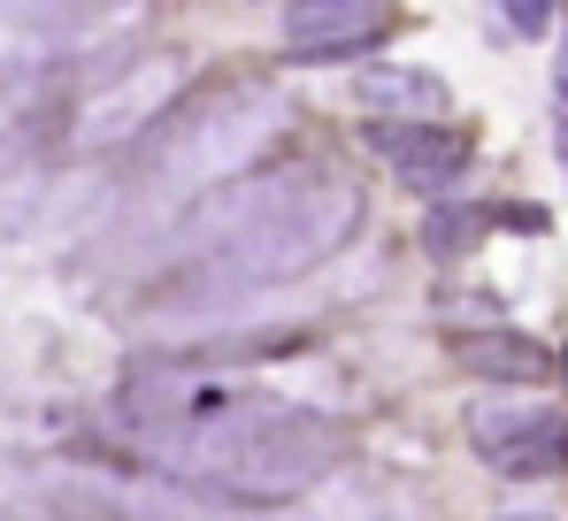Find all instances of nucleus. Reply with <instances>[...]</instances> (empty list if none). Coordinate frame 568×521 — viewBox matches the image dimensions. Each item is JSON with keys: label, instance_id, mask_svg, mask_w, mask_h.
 Instances as JSON below:
<instances>
[{"label": "nucleus", "instance_id": "3", "mask_svg": "<svg viewBox=\"0 0 568 521\" xmlns=\"http://www.w3.org/2000/svg\"><path fill=\"white\" fill-rule=\"evenodd\" d=\"M476 460L515 476V483H546V476H568V415L554 399H523V391H484L462 415Z\"/></svg>", "mask_w": 568, "mask_h": 521}, {"label": "nucleus", "instance_id": "10", "mask_svg": "<svg viewBox=\"0 0 568 521\" xmlns=\"http://www.w3.org/2000/svg\"><path fill=\"white\" fill-rule=\"evenodd\" d=\"M484 223H491V215H476V207H438V215L423 223V246H430V254H469Z\"/></svg>", "mask_w": 568, "mask_h": 521}, {"label": "nucleus", "instance_id": "4", "mask_svg": "<svg viewBox=\"0 0 568 521\" xmlns=\"http://www.w3.org/2000/svg\"><path fill=\"white\" fill-rule=\"evenodd\" d=\"M277 131H284V100H270V92H231V100H215L185 139L162 154V184L185 192V184L239 176L262 154V139H277Z\"/></svg>", "mask_w": 568, "mask_h": 521}, {"label": "nucleus", "instance_id": "12", "mask_svg": "<svg viewBox=\"0 0 568 521\" xmlns=\"http://www.w3.org/2000/svg\"><path fill=\"white\" fill-rule=\"evenodd\" d=\"M499 521H554V514H499Z\"/></svg>", "mask_w": 568, "mask_h": 521}, {"label": "nucleus", "instance_id": "8", "mask_svg": "<svg viewBox=\"0 0 568 521\" xmlns=\"http://www.w3.org/2000/svg\"><path fill=\"white\" fill-rule=\"evenodd\" d=\"M178 100V62H154V70H139V78H123V85H108L85 108V146H123V139H139L146 131V115L154 108H170Z\"/></svg>", "mask_w": 568, "mask_h": 521}, {"label": "nucleus", "instance_id": "9", "mask_svg": "<svg viewBox=\"0 0 568 521\" xmlns=\"http://www.w3.org/2000/svg\"><path fill=\"white\" fill-rule=\"evenodd\" d=\"M354 92H362V108H377V123H430V108L446 100V85L423 70H369Z\"/></svg>", "mask_w": 568, "mask_h": 521}, {"label": "nucleus", "instance_id": "11", "mask_svg": "<svg viewBox=\"0 0 568 521\" xmlns=\"http://www.w3.org/2000/svg\"><path fill=\"white\" fill-rule=\"evenodd\" d=\"M499 8H507V23H515L523 39H538V31L554 23V0H499Z\"/></svg>", "mask_w": 568, "mask_h": 521}, {"label": "nucleus", "instance_id": "2", "mask_svg": "<svg viewBox=\"0 0 568 521\" xmlns=\"http://www.w3.org/2000/svg\"><path fill=\"white\" fill-rule=\"evenodd\" d=\"M338 452H346V437L338 422H315V415H270L254 445L239 452V468L215 483V499H231V507H284V499H300V491H315L331 468H338Z\"/></svg>", "mask_w": 568, "mask_h": 521}, {"label": "nucleus", "instance_id": "7", "mask_svg": "<svg viewBox=\"0 0 568 521\" xmlns=\"http://www.w3.org/2000/svg\"><path fill=\"white\" fill-rule=\"evenodd\" d=\"M454 360L484 376V384H499V391H538V384H554V353L538 346V338H523V330H462L454 338Z\"/></svg>", "mask_w": 568, "mask_h": 521}, {"label": "nucleus", "instance_id": "5", "mask_svg": "<svg viewBox=\"0 0 568 521\" xmlns=\"http://www.w3.org/2000/svg\"><path fill=\"white\" fill-rule=\"evenodd\" d=\"M392 31V8L384 0H292L284 8V54L300 62H338V54H362Z\"/></svg>", "mask_w": 568, "mask_h": 521}, {"label": "nucleus", "instance_id": "6", "mask_svg": "<svg viewBox=\"0 0 568 521\" xmlns=\"http://www.w3.org/2000/svg\"><path fill=\"white\" fill-rule=\"evenodd\" d=\"M369 146L384 154V170L407 176L415 192H438L469 170V139L446 123H369Z\"/></svg>", "mask_w": 568, "mask_h": 521}, {"label": "nucleus", "instance_id": "1", "mask_svg": "<svg viewBox=\"0 0 568 521\" xmlns=\"http://www.w3.org/2000/svg\"><path fill=\"white\" fill-rule=\"evenodd\" d=\"M362 223V192L331 170H292V176H262L254 207H239V223H223L215 254H207V284L246 292V284H277L300 276L323 254L346 246V231Z\"/></svg>", "mask_w": 568, "mask_h": 521}]
</instances>
